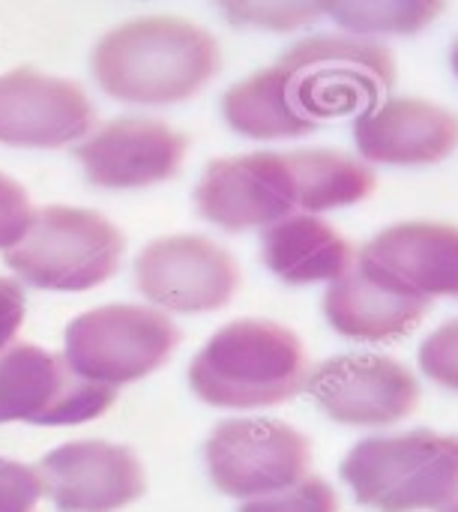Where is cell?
Returning <instances> with one entry per match:
<instances>
[{
    "mask_svg": "<svg viewBox=\"0 0 458 512\" xmlns=\"http://www.w3.org/2000/svg\"><path fill=\"white\" fill-rule=\"evenodd\" d=\"M93 78L117 102L177 105L219 69L210 30L177 15H144L117 24L93 48Z\"/></svg>",
    "mask_w": 458,
    "mask_h": 512,
    "instance_id": "6da1fadb",
    "label": "cell"
},
{
    "mask_svg": "<svg viewBox=\"0 0 458 512\" xmlns=\"http://www.w3.org/2000/svg\"><path fill=\"white\" fill-rule=\"evenodd\" d=\"M306 378V351L297 333L258 318L225 324L189 366L195 396L234 411L282 405L306 387Z\"/></svg>",
    "mask_w": 458,
    "mask_h": 512,
    "instance_id": "7a4b0ae2",
    "label": "cell"
},
{
    "mask_svg": "<svg viewBox=\"0 0 458 512\" xmlns=\"http://www.w3.org/2000/svg\"><path fill=\"white\" fill-rule=\"evenodd\" d=\"M276 66L294 111L312 129L375 108L396 81L390 48L354 33L303 39Z\"/></svg>",
    "mask_w": 458,
    "mask_h": 512,
    "instance_id": "3957f363",
    "label": "cell"
},
{
    "mask_svg": "<svg viewBox=\"0 0 458 512\" xmlns=\"http://www.w3.org/2000/svg\"><path fill=\"white\" fill-rule=\"evenodd\" d=\"M342 480L369 510L438 512L458 489V438L435 432L366 438L345 456Z\"/></svg>",
    "mask_w": 458,
    "mask_h": 512,
    "instance_id": "277c9868",
    "label": "cell"
},
{
    "mask_svg": "<svg viewBox=\"0 0 458 512\" xmlns=\"http://www.w3.org/2000/svg\"><path fill=\"white\" fill-rule=\"evenodd\" d=\"M123 255V234L96 210H36L27 234L3 252L9 270L39 291H90L108 282Z\"/></svg>",
    "mask_w": 458,
    "mask_h": 512,
    "instance_id": "5b68a950",
    "label": "cell"
},
{
    "mask_svg": "<svg viewBox=\"0 0 458 512\" xmlns=\"http://www.w3.org/2000/svg\"><path fill=\"white\" fill-rule=\"evenodd\" d=\"M177 342L180 330L156 306L114 303L72 318L63 336V360L87 381L123 387L165 366Z\"/></svg>",
    "mask_w": 458,
    "mask_h": 512,
    "instance_id": "8992f818",
    "label": "cell"
},
{
    "mask_svg": "<svg viewBox=\"0 0 458 512\" xmlns=\"http://www.w3.org/2000/svg\"><path fill=\"white\" fill-rule=\"evenodd\" d=\"M114 387L75 375L63 357L12 342L0 351V423L78 426L105 414Z\"/></svg>",
    "mask_w": 458,
    "mask_h": 512,
    "instance_id": "52a82bcc",
    "label": "cell"
},
{
    "mask_svg": "<svg viewBox=\"0 0 458 512\" xmlns=\"http://www.w3.org/2000/svg\"><path fill=\"white\" fill-rule=\"evenodd\" d=\"M210 480L231 498H258L309 474L306 435L276 420H225L204 447Z\"/></svg>",
    "mask_w": 458,
    "mask_h": 512,
    "instance_id": "ba28073f",
    "label": "cell"
},
{
    "mask_svg": "<svg viewBox=\"0 0 458 512\" xmlns=\"http://www.w3.org/2000/svg\"><path fill=\"white\" fill-rule=\"evenodd\" d=\"M135 285L153 306L195 315L228 306L240 285V270L219 243L198 234H174L138 252Z\"/></svg>",
    "mask_w": 458,
    "mask_h": 512,
    "instance_id": "9c48e42d",
    "label": "cell"
},
{
    "mask_svg": "<svg viewBox=\"0 0 458 512\" xmlns=\"http://www.w3.org/2000/svg\"><path fill=\"white\" fill-rule=\"evenodd\" d=\"M198 213L225 228H267L297 210L294 174L288 153H243L213 159L195 189Z\"/></svg>",
    "mask_w": 458,
    "mask_h": 512,
    "instance_id": "30bf717a",
    "label": "cell"
},
{
    "mask_svg": "<svg viewBox=\"0 0 458 512\" xmlns=\"http://www.w3.org/2000/svg\"><path fill=\"white\" fill-rule=\"evenodd\" d=\"M306 390L327 417L345 426H390L420 405L417 378L381 354L333 357L306 378Z\"/></svg>",
    "mask_w": 458,
    "mask_h": 512,
    "instance_id": "8fae6325",
    "label": "cell"
},
{
    "mask_svg": "<svg viewBox=\"0 0 458 512\" xmlns=\"http://www.w3.org/2000/svg\"><path fill=\"white\" fill-rule=\"evenodd\" d=\"M45 495L60 512H117L147 489L144 468L129 447L72 441L39 462Z\"/></svg>",
    "mask_w": 458,
    "mask_h": 512,
    "instance_id": "7c38bea8",
    "label": "cell"
},
{
    "mask_svg": "<svg viewBox=\"0 0 458 512\" xmlns=\"http://www.w3.org/2000/svg\"><path fill=\"white\" fill-rule=\"evenodd\" d=\"M186 156V135L153 117H114L78 147L90 183L102 189H144L171 180Z\"/></svg>",
    "mask_w": 458,
    "mask_h": 512,
    "instance_id": "4fadbf2b",
    "label": "cell"
},
{
    "mask_svg": "<svg viewBox=\"0 0 458 512\" xmlns=\"http://www.w3.org/2000/svg\"><path fill=\"white\" fill-rule=\"evenodd\" d=\"M93 126L87 93L36 69L0 75V144L51 150L84 138Z\"/></svg>",
    "mask_w": 458,
    "mask_h": 512,
    "instance_id": "5bb4252c",
    "label": "cell"
},
{
    "mask_svg": "<svg viewBox=\"0 0 458 512\" xmlns=\"http://www.w3.org/2000/svg\"><path fill=\"white\" fill-rule=\"evenodd\" d=\"M354 264L420 297H458V228L399 222L375 234Z\"/></svg>",
    "mask_w": 458,
    "mask_h": 512,
    "instance_id": "9a60e30c",
    "label": "cell"
},
{
    "mask_svg": "<svg viewBox=\"0 0 458 512\" xmlns=\"http://www.w3.org/2000/svg\"><path fill=\"white\" fill-rule=\"evenodd\" d=\"M354 141L366 162L381 165H432L458 147V114L450 108L393 96L357 114Z\"/></svg>",
    "mask_w": 458,
    "mask_h": 512,
    "instance_id": "2e32d148",
    "label": "cell"
},
{
    "mask_svg": "<svg viewBox=\"0 0 458 512\" xmlns=\"http://www.w3.org/2000/svg\"><path fill=\"white\" fill-rule=\"evenodd\" d=\"M429 303V297L402 291L354 264L330 285L324 297V315L345 339L387 342L411 333L429 312Z\"/></svg>",
    "mask_w": 458,
    "mask_h": 512,
    "instance_id": "e0dca14e",
    "label": "cell"
},
{
    "mask_svg": "<svg viewBox=\"0 0 458 512\" xmlns=\"http://www.w3.org/2000/svg\"><path fill=\"white\" fill-rule=\"evenodd\" d=\"M261 258L288 285L336 282L354 267L351 243L312 213H291L261 234Z\"/></svg>",
    "mask_w": 458,
    "mask_h": 512,
    "instance_id": "ac0fdd59",
    "label": "cell"
},
{
    "mask_svg": "<svg viewBox=\"0 0 458 512\" xmlns=\"http://www.w3.org/2000/svg\"><path fill=\"white\" fill-rule=\"evenodd\" d=\"M222 114L228 126L255 141H279V138H300L315 132L291 105L279 66L261 69L243 81H237L225 99Z\"/></svg>",
    "mask_w": 458,
    "mask_h": 512,
    "instance_id": "d6986e66",
    "label": "cell"
},
{
    "mask_svg": "<svg viewBox=\"0 0 458 512\" xmlns=\"http://www.w3.org/2000/svg\"><path fill=\"white\" fill-rule=\"evenodd\" d=\"M297 210L324 213L333 207H348L366 201L375 192V171L339 150H291L288 153Z\"/></svg>",
    "mask_w": 458,
    "mask_h": 512,
    "instance_id": "ffe728a7",
    "label": "cell"
},
{
    "mask_svg": "<svg viewBox=\"0 0 458 512\" xmlns=\"http://www.w3.org/2000/svg\"><path fill=\"white\" fill-rule=\"evenodd\" d=\"M444 3L447 0H327V15L354 36L417 33L444 12Z\"/></svg>",
    "mask_w": 458,
    "mask_h": 512,
    "instance_id": "44dd1931",
    "label": "cell"
},
{
    "mask_svg": "<svg viewBox=\"0 0 458 512\" xmlns=\"http://www.w3.org/2000/svg\"><path fill=\"white\" fill-rule=\"evenodd\" d=\"M216 6L237 27L273 33H291L327 15V0H216Z\"/></svg>",
    "mask_w": 458,
    "mask_h": 512,
    "instance_id": "7402d4cb",
    "label": "cell"
},
{
    "mask_svg": "<svg viewBox=\"0 0 458 512\" xmlns=\"http://www.w3.org/2000/svg\"><path fill=\"white\" fill-rule=\"evenodd\" d=\"M240 512H339V498L330 483L318 477H303L279 492L249 498Z\"/></svg>",
    "mask_w": 458,
    "mask_h": 512,
    "instance_id": "603a6c76",
    "label": "cell"
},
{
    "mask_svg": "<svg viewBox=\"0 0 458 512\" xmlns=\"http://www.w3.org/2000/svg\"><path fill=\"white\" fill-rule=\"evenodd\" d=\"M42 498L45 486L36 468L0 459V512H36Z\"/></svg>",
    "mask_w": 458,
    "mask_h": 512,
    "instance_id": "cb8c5ba5",
    "label": "cell"
},
{
    "mask_svg": "<svg viewBox=\"0 0 458 512\" xmlns=\"http://www.w3.org/2000/svg\"><path fill=\"white\" fill-rule=\"evenodd\" d=\"M423 372L447 390L458 393V318L435 330L420 348Z\"/></svg>",
    "mask_w": 458,
    "mask_h": 512,
    "instance_id": "d4e9b609",
    "label": "cell"
},
{
    "mask_svg": "<svg viewBox=\"0 0 458 512\" xmlns=\"http://www.w3.org/2000/svg\"><path fill=\"white\" fill-rule=\"evenodd\" d=\"M36 210L21 183L0 174V252L12 249L30 228Z\"/></svg>",
    "mask_w": 458,
    "mask_h": 512,
    "instance_id": "484cf974",
    "label": "cell"
},
{
    "mask_svg": "<svg viewBox=\"0 0 458 512\" xmlns=\"http://www.w3.org/2000/svg\"><path fill=\"white\" fill-rule=\"evenodd\" d=\"M24 321V291L15 279L0 276V351L9 348Z\"/></svg>",
    "mask_w": 458,
    "mask_h": 512,
    "instance_id": "4316f807",
    "label": "cell"
},
{
    "mask_svg": "<svg viewBox=\"0 0 458 512\" xmlns=\"http://www.w3.org/2000/svg\"><path fill=\"white\" fill-rule=\"evenodd\" d=\"M438 512H458V489H456V495H453V498H450V501H447V504H444Z\"/></svg>",
    "mask_w": 458,
    "mask_h": 512,
    "instance_id": "83f0119b",
    "label": "cell"
},
{
    "mask_svg": "<svg viewBox=\"0 0 458 512\" xmlns=\"http://www.w3.org/2000/svg\"><path fill=\"white\" fill-rule=\"evenodd\" d=\"M453 69H456V75H458V39H456V45H453Z\"/></svg>",
    "mask_w": 458,
    "mask_h": 512,
    "instance_id": "f1b7e54d",
    "label": "cell"
}]
</instances>
